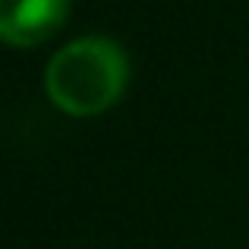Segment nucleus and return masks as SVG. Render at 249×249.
Listing matches in <instances>:
<instances>
[{
    "label": "nucleus",
    "instance_id": "1",
    "mask_svg": "<svg viewBox=\"0 0 249 249\" xmlns=\"http://www.w3.org/2000/svg\"><path fill=\"white\" fill-rule=\"evenodd\" d=\"M129 82L126 51L101 35L76 38L44 67L51 104L70 117H95L110 110Z\"/></svg>",
    "mask_w": 249,
    "mask_h": 249
},
{
    "label": "nucleus",
    "instance_id": "2",
    "mask_svg": "<svg viewBox=\"0 0 249 249\" xmlns=\"http://www.w3.org/2000/svg\"><path fill=\"white\" fill-rule=\"evenodd\" d=\"M73 0H0V41L38 48L63 29Z\"/></svg>",
    "mask_w": 249,
    "mask_h": 249
}]
</instances>
